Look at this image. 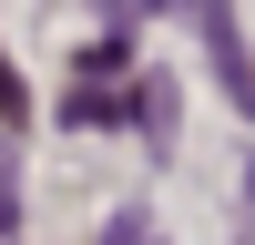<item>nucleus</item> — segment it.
<instances>
[{
	"instance_id": "4",
	"label": "nucleus",
	"mask_w": 255,
	"mask_h": 245,
	"mask_svg": "<svg viewBox=\"0 0 255 245\" xmlns=\"http://www.w3.org/2000/svg\"><path fill=\"white\" fill-rule=\"evenodd\" d=\"M20 225V163H10V143H0V235Z\"/></svg>"
},
{
	"instance_id": "1",
	"label": "nucleus",
	"mask_w": 255,
	"mask_h": 245,
	"mask_svg": "<svg viewBox=\"0 0 255 245\" xmlns=\"http://www.w3.org/2000/svg\"><path fill=\"white\" fill-rule=\"evenodd\" d=\"M194 20H204V61H215L225 102L255 113V61H245V31H235V0H194Z\"/></svg>"
},
{
	"instance_id": "2",
	"label": "nucleus",
	"mask_w": 255,
	"mask_h": 245,
	"mask_svg": "<svg viewBox=\"0 0 255 245\" xmlns=\"http://www.w3.org/2000/svg\"><path fill=\"white\" fill-rule=\"evenodd\" d=\"M123 122H133V133H143V143L163 153V143H174V82H163V72L123 82Z\"/></svg>"
},
{
	"instance_id": "7",
	"label": "nucleus",
	"mask_w": 255,
	"mask_h": 245,
	"mask_svg": "<svg viewBox=\"0 0 255 245\" xmlns=\"http://www.w3.org/2000/svg\"><path fill=\"white\" fill-rule=\"evenodd\" d=\"M235 215H245V245H255V163H245V204H235Z\"/></svg>"
},
{
	"instance_id": "8",
	"label": "nucleus",
	"mask_w": 255,
	"mask_h": 245,
	"mask_svg": "<svg viewBox=\"0 0 255 245\" xmlns=\"http://www.w3.org/2000/svg\"><path fill=\"white\" fill-rule=\"evenodd\" d=\"M143 10H184V0H143Z\"/></svg>"
},
{
	"instance_id": "6",
	"label": "nucleus",
	"mask_w": 255,
	"mask_h": 245,
	"mask_svg": "<svg viewBox=\"0 0 255 245\" xmlns=\"http://www.w3.org/2000/svg\"><path fill=\"white\" fill-rule=\"evenodd\" d=\"M102 245H153V225H143V215H113V225H102Z\"/></svg>"
},
{
	"instance_id": "5",
	"label": "nucleus",
	"mask_w": 255,
	"mask_h": 245,
	"mask_svg": "<svg viewBox=\"0 0 255 245\" xmlns=\"http://www.w3.org/2000/svg\"><path fill=\"white\" fill-rule=\"evenodd\" d=\"M20 113H31V92H20V72L0 61V122H20Z\"/></svg>"
},
{
	"instance_id": "3",
	"label": "nucleus",
	"mask_w": 255,
	"mask_h": 245,
	"mask_svg": "<svg viewBox=\"0 0 255 245\" xmlns=\"http://www.w3.org/2000/svg\"><path fill=\"white\" fill-rule=\"evenodd\" d=\"M61 122H123V92H72V102H61Z\"/></svg>"
}]
</instances>
